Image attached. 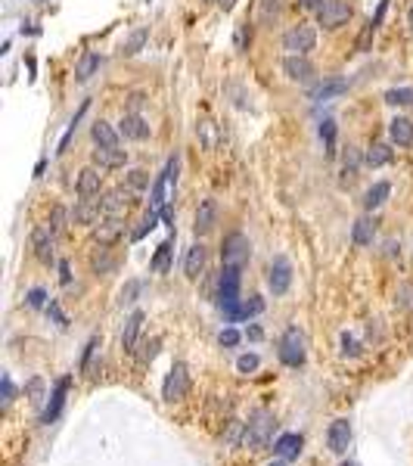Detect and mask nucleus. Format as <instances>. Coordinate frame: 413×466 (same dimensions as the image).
Listing matches in <instances>:
<instances>
[{
	"label": "nucleus",
	"mask_w": 413,
	"mask_h": 466,
	"mask_svg": "<svg viewBox=\"0 0 413 466\" xmlns=\"http://www.w3.org/2000/svg\"><path fill=\"white\" fill-rule=\"evenodd\" d=\"M258 355H239V361H236V370L239 373H245V376H249V373H255L258 370Z\"/></svg>",
	"instance_id": "44"
},
{
	"label": "nucleus",
	"mask_w": 413,
	"mask_h": 466,
	"mask_svg": "<svg viewBox=\"0 0 413 466\" xmlns=\"http://www.w3.org/2000/svg\"><path fill=\"white\" fill-rule=\"evenodd\" d=\"M143 106V93H130V112H140Z\"/></svg>",
	"instance_id": "55"
},
{
	"label": "nucleus",
	"mask_w": 413,
	"mask_h": 466,
	"mask_svg": "<svg viewBox=\"0 0 413 466\" xmlns=\"http://www.w3.org/2000/svg\"><path fill=\"white\" fill-rule=\"evenodd\" d=\"M249 44H252V25L249 22H239L236 25V50H239V53H245Z\"/></svg>",
	"instance_id": "42"
},
{
	"label": "nucleus",
	"mask_w": 413,
	"mask_h": 466,
	"mask_svg": "<svg viewBox=\"0 0 413 466\" xmlns=\"http://www.w3.org/2000/svg\"><path fill=\"white\" fill-rule=\"evenodd\" d=\"M326 444H330L332 454H345L348 444H351V423H348V420H332L330 432H326Z\"/></svg>",
	"instance_id": "18"
},
{
	"label": "nucleus",
	"mask_w": 413,
	"mask_h": 466,
	"mask_svg": "<svg viewBox=\"0 0 413 466\" xmlns=\"http://www.w3.org/2000/svg\"><path fill=\"white\" fill-rule=\"evenodd\" d=\"M277 355H280V361L286 364V367H292V370H299L302 364L308 361V339H304V333L299 327H289L286 333L280 336Z\"/></svg>",
	"instance_id": "2"
},
{
	"label": "nucleus",
	"mask_w": 413,
	"mask_h": 466,
	"mask_svg": "<svg viewBox=\"0 0 413 466\" xmlns=\"http://www.w3.org/2000/svg\"><path fill=\"white\" fill-rule=\"evenodd\" d=\"M302 444L304 439L299 432H283L277 441H273V454L283 457V460H295V457L302 454Z\"/></svg>",
	"instance_id": "24"
},
{
	"label": "nucleus",
	"mask_w": 413,
	"mask_h": 466,
	"mask_svg": "<svg viewBox=\"0 0 413 466\" xmlns=\"http://www.w3.org/2000/svg\"><path fill=\"white\" fill-rule=\"evenodd\" d=\"M391 159H395V149H391L388 143H373V146L364 153L367 168H382V165H388Z\"/></svg>",
	"instance_id": "29"
},
{
	"label": "nucleus",
	"mask_w": 413,
	"mask_h": 466,
	"mask_svg": "<svg viewBox=\"0 0 413 466\" xmlns=\"http://www.w3.org/2000/svg\"><path fill=\"white\" fill-rule=\"evenodd\" d=\"M261 311H264V299H261V296H249V299H239V305H233L230 311H224V317L236 324V320L258 317Z\"/></svg>",
	"instance_id": "21"
},
{
	"label": "nucleus",
	"mask_w": 413,
	"mask_h": 466,
	"mask_svg": "<svg viewBox=\"0 0 413 466\" xmlns=\"http://www.w3.org/2000/svg\"><path fill=\"white\" fill-rule=\"evenodd\" d=\"M388 196H391V184H388V181H376V184L364 193V212H376V209H382Z\"/></svg>",
	"instance_id": "27"
},
{
	"label": "nucleus",
	"mask_w": 413,
	"mask_h": 466,
	"mask_svg": "<svg viewBox=\"0 0 413 466\" xmlns=\"http://www.w3.org/2000/svg\"><path fill=\"white\" fill-rule=\"evenodd\" d=\"M345 90H348V84L342 81V78H330V81L317 84V88L311 90V100H314V103H326V100H336V97H342Z\"/></svg>",
	"instance_id": "28"
},
{
	"label": "nucleus",
	"mask_w": 413,
	"mask_h": 466,
	"mask_svg": "<svg viewBox=\"0 0 413 466\" xmlns=\"http://www.w3.org/2000/svg\"><path fill=\"white\" fill-rule=\"evenodd\" d=\"M158 345H162V342H158V339H149L147 345H143L147 351H140V364H152V361H156V355H158Z\"/></svg>",
	"instance_id": "47"
},
{
	"label": "nucleus",
	"mask_w": 413,
	"mask_h": 466,
	"mask_svg": "<svg viewBox=\"0 0 413 466\" xmlns=\"http://www.w3.org/2000/svg\"><path fill=\"white\" fill-rule=\"evenodd\" d=\"M388 140H391V146H398V149L413 146V118H407V116L391 118L388 121Z\"/></svg>",
	"instance_id": "15"
},
{
	"label": "nucleus",
	"mask_w": 413,
	"mask_h": 466,
	"mask_svg": "<svg viewBox=\"0 0 413 466\" xmlns=\"http://www.w3.org/2000/svg\"><path fill=\"white\" fill-rule=\"evenodd\" d=\"M245 336H252V339H261V329H258V327H249V333H245Z\"/></svg>",
	"instance_id": "58"
},
{
	"label": "nucleus",
	"mask_w": 413,
	"mask_h": 466,
	"mask_svg": "<svg viewBox=\"0 0 413 466\" xmlns=\"http://www.w3.org/2000/svg\"><path fill=\"white\" fill-rule=\"evenodd\" d=\"M217 6H221V10H233L236 0H217Z\"/></svg>",
	"instance_id": "57"
},
{
	"label": "nucleus",
	"mask_w": 413,
	"mask_h": 466,
	"mask_svg": "<svg viewBox=\"0 0 413 466\" xmlns=\"http://www.w3.org/2000/svg\"><path fill=\"white\" fill-rule=\"evenodd\" d=\"M283 10V0H261V19H277Z\"/></svg>",
	"instance_id": "45"
},
{
	"label": "nucleus",
	"mask_w": 413,
	"mask_h": 466,
	"mask_svg": "<svg viewBox=\"0 0 413 466\" xmlns=\"http://www.w3.org/2000/svg\"><path fill=\"white\" fill-rule=\"evenodd\" d=\"M147 38H149V28H137V32L130 34V38L125 41V44H121V53H125V56H134V53H140V50H143V44H147Z\"/></svg>",
	"instance_id": "35"
},
{
	"label": "nucleus",
	"mask_w": 413,
	"mask_h": 466,
	"mask_svg": "<svg viewBox=\"0 0 413 466\" xmlns=\"http://www.w3.org/2000/svg\"><path fill=\"white\" fill-rule=\"evenodd\" d=\"M407 25H410V32H413V6L407 10Z\"/></svg>",
	"instance_id": "59"
},
{
	"label": "nucleus",
	"mask_w": 413,
	"mask_h": 466,
	"mask_svg": "<svg viewBox=\"0 0 413 466\" xmlns=\"http://www.w3.org/2000/svg\"><path fill=\"white\" fill-rule=\"evenodd\" d=\"M208 4H217V0H208Z\"/></svg>",
	"instance_id": "62"
},
{
	"label": "nucleus",
	"mask_w": 413,
	"mask_h": 466,
	"mask_svg": "<svg viewBox=\"0 0 413 466\" xmlns=\"http://www.w3.org/2000/svg\"><path fill=\"white\" fill-rule=\"evenodd\" d=\"M239 286H243V268L224 264L221 277H217V305H221V311H230L233 305H239Z\"/></svg>",
	"instance_id": "4"
},
{
	"label": "nucleus",
	"mask_w": 413,
	"mask_h": 466,
	"mask_svg": "<svg viewBox=\"0 0 413 466\" xmlns=\"http://www.w3.org/2000/svg\"><path fill=\"white\" fill-rule=\"evenodd\" d=\"M140 327H143V311H134L125 320V333H121V345H125V351H137V336H140Z\"/></svg>",
	"instance_id": "30"
},
{
	"label": "nucleus",
	"mask_w": 413,
	"mask_h": 466,
	"mask_svg": "<svg viewBox=\"0 0 413 466\" xmlns=\"http://www.w3.org/2000/svg\"><path fill=\"white\" fill-rule=\"evenodd\" d=\"M100 214H103V203L100 199H78L75 209H72V224H97Z\"/></svg>",
	"instance_id": "19"
},
{
	"label": "nucleus",
	"mask_w": 413,
	"mask_h": 466,
	"mask_svg": "<svg viewBox=\"0 0 413 466\" xmlns=\"http://www.w3.org/2000/svg\"><path fill=\"white\" fill-rule=\"evenodd\" d=\"M217 342H221V345H227V348H233L236 342H239V333L233 327H227V329H221V336H217Z\"/></svg>",
	"instance_id": "49"
},
{
	"label": "nucleus",
	"mask_w": 413,
	"mask_h": 466,
	"mask_svg": "<svg viewBox=\"0 0 413 466\" xmlns=\"http://www.w3.org/2000/svg\"><path fill=\"white\" fill-rule=\"evenodd\" d=\"M125 184L130 186V190H137V193H140V190H147V186H149V174H147L143 168H134V171H128Z\"/></svg>",
	"instance_id": "39"
},
{
	"label": "nucleus",
	"mask_w": 413,
	"mask_h": 466,
	"mask_svg": "<svg viewBox=\"0 0 413 466\" xmlns=\"http://www.w3.org/2000/svg\"><path fill=\"white\" fill-rule=\"evenodd\" d=\"M90 165H97V168L103 171H115V168H125L128 165V153L119 146H97L90 153Z\"/></svg>",
	"instance_id": "13"
},
{
	"label": "nucleus",
	"mask_w": 413,
	"mask_h": 466,
	"mask_svg": "<svg viewBox=\"0 0 413 466\" xmlns=\"http://www.w3.org/2000/svg\"><path fill=\"white\" fill-rule=\"evenodd\" d=\"M314 47H317V32L304 22L286 28V34H283V50L289 56H308Z\"/></svg>",
	"instance_id": "6"
},
{
	"label": "nucleus",
	"mask_w": 413,
	"mask_h": 466,
	"mask_svg": "<svg viewBox=\"0 0 413 466\" xmlns=\"http://www.w3.org/2000/svg\"><path fill=\"white\" fill-rule=\"evenodd\" d=\"M358 168H360V153L354 146H348V153L342 159V184H351L358 177Z\"/></svg>",
	"instance_id": "33"
},
{
	"label": "nucleus",
	"mask_w": 413,
	"mask_h": 466,
	"mask_svg": "<svg viewBox=\"0 0 413 466\" xmlns=\"http://www.w3.org/2000/svg\"><path fill=\"white\" fill-rule=\"evenodd\" d=\"M354 10L348 0H326V4L317 10V25L323 28V32H339L342 25L351 22Z\"/></svg>",
	"instance_id": "5"
},
{
	"label": "nucleus",
	"mask_w": 413,
	"mask_h": 466,
	"mask_svg": "<svg viewBox=\"0 0 413 466\" xmlns=\"http://www.w3.org/2000/svg\"><path fill=\"white\" fill-rule=\"evenodd\" d=\"M342 466H358V463H351V460H345V463H342Z\"/></svg>",
	"instance_id": "61"
},
{
	"label": "nucleus",
	"mask_w": 413,
	"mask_h": 466,
	"mask_svg": "<svg viewBox=\"0 0 413 466\" xmlns=\"http://www.w3.org/2000/svg\"><path fill=\"white\" fill-rule=\"evenodd\" d=\"M283 75L289 78V81H299V84H308V81H314V75H317V69H314V62L308 60V56H283Z\"/></svg>",
	"instance_id": "11"
},
{
	"label": "nucleus",
	"mask_w": 413,
	"mask_h": 466,
	"mask_svg": "<svg viewBox=\"0 0 413 466\" xmlns=\"http://www.w3.org/2000/svg\"><path fill=\"white\" fill-rule=\"evenodd\" d=\"M100 203H103V214H112V218H128V214L140 205V193L130 190L128 184H121V186L106 190L103 196H100Z\"/></svg>",
	"instance_id": "3"
},
{
	"label": "nucleus",
	"mask_w": 413,
	"mask_h": 466,
	"mask_svg": "<svg viewBox=\"0 0 413 466\" xmlns=\"http://www.w3.org/2000/svg\"><path fill=\"white\" fill-rule=\"evenodd\" d=\"M267 466H289V460H283V457H280V460H273V463H267Z\"/></svg>",
	"instance_id": "60"
},
{
	"label": "nucleus",
	"mask_w": 413,
	"mask_h": 466,
	"mask_svg": "<svg viewBox=\"0 0 413 466\" xmlns=\"http://www.w3.org/2000/svg\"><path fill=\"white\" fill-rule=\"evenodd\" d=\"M119 131H121V137L125 140H149V134H152V128L147 125V118L140 116V112H125L119 121Z\"/></svg>",
	"instance_id": "12"
},
{
	"label": "nucleus",
	"mask_w": 413,
	"mask_h": 466,
	"mask_svg": "<svg viewBox=\"0 0 413 466\" xmlns=\"http://www.w3.org/2000/svg\"><path fill=\"white\" fill-rule=\"evenodd\" d=\"M215 224H217V203H215V199H202L199 209H196V218H193V231H196V236L212 233V231H215Z\"/></svg>",
	"instance_id": "16"
},
{
	"label": "nucleus",
	"mask_w": 413,
	"mask_h": 466,
	"mask_svg": "<svg viewBox=\"0 0 413 466\" xmlns=\"http://www.w3.org/2000/svg\"><path fill=\"white\" fill-rule=\"evenodd\" d=\"M100 66H103L100 53H93V50H84L81 60H78V66H75V81H78V84H87V81H90V78L100 71Z\"/></svg>",
	"instance_id": "26"
},
{
	"label": "nucleus",
	"mask_w": 413,
	"mask_h": 466,
	"mask_svg": "<svg viewBox=\"0 0 413 466\" xmlns=\"http://www.w3.org/2000/svg\"><path fill=\"white\" fill-rule=\"evenodd\" d=\"M171 255H174V236H171V240H165L162 246L156 249V255H152V261H149V270L165 274V270L171 268Z\"/></svg>",
	"instance_id": "31"
},
{
	"label": "nucleus",
	"mask_w": 413,
	"mask_h": 466,
	"mask_svg": "<svg viewBox=\"0 0 413 466\" xmlns=\"http://www.w3.org/2000/svg\"><path fill=\"white\" fill-rule=\"evenodd\" d=\"M339 345H342V355H345V357H358V355H360V342L354 339L351 333H342V339H339Z\"/></svg>",
	"instance_id": "43"
},
{
	"label": "nucleus",
	"mask_w": 413,
	"mask_h": 466,
	"mask_svg": "<svg viewBox=\"0 0 413 466\" xmlns=\"http://www.w3.org/2000/svg\"><path fill=\"white\" fill-rule=\"evenodd\" d=\"M109 246H103L100 249V255H93V274H109V270L115 268V258L106 252Z\"/></svg>",
	"instance_id": "38"
},
{
	"label": "nucleus",
	"mask_w": 413,
	"mask_h": 466,
	"mask_svg": "<svg viewBox=\"0 0 413 466\" xmlns=\"http://www.w3.org/2000/svg\"><path fill=\"white\" fill-rule=\"evenodd\" d=\"M388 106H413V88H391L382 93Z\"/></svg>",
	"instance_id": "36"
},
{
	"label": "nucleus",
	"mask_w": 413,
	"mask_h": 466,
	"mask_svg": "<svg viewBox=\"0 0 413 466\" xmlns=\"http://www.w3.org/2000/svg\"><path fill=\"white\" fill-rule=\"evenodd\" d=\"M97 348H100V336H90V342H87V348H84V357H81V370H90V357Z\"/></svg>",
	"instance_id": "48"
},
{
	"label": "nucleus",
	"mask_w": 413,
	"mask_h": 466,
	"mask_svg": "<svg viewBox=\"0 0 413 466\" xmlns=\"http://www.w3.org/2000/svg\"><path fill=\"white\" fill-rule=\"evenodd\" d=\"M87 106H90V103H87V100H84V103H81V109H78V112H75V118H72V121H69V128H65V134H62V140H60V146H56V153H60V156L65 153V149H69V140H72V137H75V131H78V121H81V118H84V112H87Z\"/></svg>",
	"instance_id": "34"
},
{
	"label": "nucleus",
	"mask_w": 413,
	"mask_h": 466,
	"mask_svg": "<svg viewBox=\"0 0 413 466\" xmlns=\"http://www.w3.org/2000/svg\"><path fill=\"white\" fill-rule=\"evenodd\" d=\"M13 395H16V389H13V379H10V376H4V411H10Z\"/></svg>",
	"instance_id": "51"
},
{
	"label": "nucleus",
	"mask_w": 413,
	"mask_h": 466,
	"mask_svg": "<svg viewBox=\"0 0 413 466\" xmlns=\"http://www.w3.org/2000/svg\"><path fill=\"white\" fill-rule=\"evenodd\" d=\"M97 242L100 246H112V242H119V236L125 233V218H112V214H103V218L97 221Z\"/></svg>",
	"instance_id": "17"
},
{
	"label": "nucleus",
	"mask_w": 413,
	"mask_h": 466,
	"mask_svg": "<svg viewBox=\"0 0 413 466\" xmlns=\"http://www.w3.org/2000/svg\"><path fill=\"white\" fill-rule=\"evenodd\" d=\"M326 4V0H299V6H302V10H320V6Z\"/></svg>",
	"instance_id": "54"
},
{
	"label": "nucleus",
	"mask_w": 413,
	"mask_h": 466,
	"mask_svg": "<svg viewBox=\"0 0 413 466\" xmlns=\"http://www.w3.org/2000/svg\"><path fill=\"white\" fill-rule=\"evenodd\" d=\"M75 193H78V199H100V193H103V168L87 165V168L78 171Z\"/></svg>",
	"instance_id": "9"
},
{
	"label": "nucleus",
	"mask_w": 413,
	"mask_h": 466,
	"mask_svg": "<svg viewBox=\"0 0 413 466\" xmlns=\"http://www.w3.org/2000/svg\"><path fill=\"white\" fill-rule=\"evenodd\" d=\"M190 392V373H187V364H174L165 376V385H162V398L165 401H180Z\"/></svg>",
	"instance_id": "10"
},
{
	"label": "nucleus",
	"mask_w": 413,
	"mask_h": 466,
	"mask_svg": "<svg viewBox=\"0 0 413 466\" xmlns=\"http://www.w3.org/2000/svg\"><path fill=\"white\" fill-rule=\"evenodd\" d=\"M273 432H277V417L271 411H264V407H258V411L249 413V423L243 429V441L252 451H264L271 444Z\"/></svg>",
	"instance_id": "1"
},
{
	"label": "nucleus",
	"mask_w": 413,
	"mask_h": 466,
	"mask_svg": "<svg viewBox=\"0 0 413 466\" xmlns=\"http://www.w3.org/2000/svg\"><path fill=\"white\" fill-rule=\"evenodd\" d=\"M90 140H93V146H119L121 131L115 125H109L106 118H97L90 125Z\"/></svg>",
	"instance_id": "22"
},
{
	"label": "nucleus",
	"mask_w": 413,
	"mask_h": 466,
	"mask_svg": "<svg viewBox=\"0 0 413 466\" xmlns=\"http://www.w3.org/2000/svg\"><path fill=\"white\" fill-rule=\"evenodd\" d=\"M25 302H28V308H47L50 305L47 302V292H43V289H32L25 296Z\"/></svg>",
	"instance_id": "46"
},
{
	"label": "nucleus",
	"mask_w": 413,
	"mask_h": 466,
	"mask_svg": "<svg viewBox=\"0 0 413 466\" xmlns=\"http://www.w3.org/2000/svg\"><path fill=\"white\" fill-rule=\"evenodd\" d=\"M320 140H323V146H326V153H336V121L332 118H326V121H320Z\"/></svg>",
	"instance_id": "37"
},
{
	"label": "nucleus",
	"mask_w": 413,
	"mask_h": 466,
	"mask_svg": "<svg viewBox=\"0 0 413 466\" xmlns=\"http://www.w3.org/2000/svg\"><path fill=\"white\" fill-rule=\"evenodd\" d=\"M162 221H165V227H171V231H174V212L168 209V205L162 209Z\"/></svg>",
	"instance_id": "56"
},
{
	"label": "nucleus",
	"mask_w": 413,
	"mask_h": 466,
	"mask_svg": "<svg viewBox=\"0 0 413 466\" xmlns=\"http://www.w3.org/2000/svg\"><path fill=\"white\" fill-rule=\"evenodd\" d=\"M289 286H292V264H289V258L286 255L271 258V264H267V289L273 296H286Z\"/></svg>",
	"instance_id": "8"
},
{
	"label": "nucleus",
	"mask_w": 413,
	"mask_h": 466,
	"mask_svg": "<svg viewBox=\"0 0 413 466\" xmlns=\"http://www.w3.org/2000/svg\"><path fill=\"white\" fill-rule=\"evenodd\" d=\"M373 236H376L373 218H370V214H360V218L354 221V227H351V242L358 249H367V246H373Z\"/></svg>",
	"instance_id": "25"
},
{
	"label": "nucleus",
	"mask_w": 413,
	"mask_h": 466,
	"mask_svg": "<svg viewBox=\"0 0 413 466\" xmlns=\"http://www.w3.org/2000/svg\"><path fill=\"white\" fill-rule=\"evenodd\" d=\"M140 289H143L140 280H128V286L121 289V299H119V302H121V305H134L137 296H140Z\"/></svg>",
	"instance_id": "41"
},
{
	"label": "nucleus",
	"mask_w": 413,
	"mask_h": 466,
	"mask_svg": "<svg viewBox=\"0 0 413 466\" xmlns=\"http://www.w3.org/2000/svg\"><path fill=\"white\" fill-rule=\"evenodd\" d=\"M69 224H72V212L69 209H62V205H56L53 212H50V231H53V236H62L65 231H69Z\"/></svg>",
	"instance_id": "32"
},
{
	"label": "nucleus",
	"mask_w": 413,
	"mask_h": 466,
	"mask_svg": "<svg viewBox=\"0 0 413 466\" xmlns=\"http://www.w3.org/2000/svg\"><path fill=\"white\" fill-rule=\"evenodd\" d=\"M205 258H208V252H205V246H202V242H193V246L187 249V258H184V274H187V280H199L202 277V270H205Z\"/></svg>",
	"instance_id": "23"
},
{
	"label": "nucleus",
	"mask_w": 413,
	"mask_h": 466,
	"mask_svg": "<svg viewBox=\"0 0 413 466\" xmlns=\"http://www.w3.org/2000/svg\"><path fill=\"white\" fill-rule=\"evenodd\" d=\"M32 249H34V258H38V261L53 264V231H50V227H34Z\"/></svg>",
	"instance_id": "20"
},
{
	"label": "nucleus",
	"mask_w": 413,
	"mask_h": 466,
	"mask_svg": "<svg viewBox=\"0 0 413 466\" xmlns=\"http://www.w3.org/2000/svg\"><path fill=\"white\" fill-rule=\"evenodd\" d=\"M69 385H72V376H62L60 383L53 385V395H50L47 401V407H43V413H41V423L43 426H50L56 417L62 413V404H65V395H69Z\"/></svg>",
	"instance_id": "14"
},
{
	"label": "nucleus",
	"mask_w": 413,
	"mask_h": 466,
	"mask_svg": "<svg viewBox=\"0 0 413 466\" xmlns=\"http://www.w3.org/2000/svg\"><path fill=\"white\" fill-rule=\"evenodd\" d=\"M252 255V246H249V236L245 233H227L224 236V246H221V261L224 264H233V268H245V261H249Z\"/></svg>",
	"instance_id": "7"
},
{
	"label": "nucleus",
	"mask_w": 413,
	"mask_h": 466,
	"mask_svg": "<svg viewBox=\"0 0 413 466\" xmlns=\"http://www.w3.org/2000/svg\"><path fill=\"white\" fill-rule=\"evenodd\" d=\"M60 283H62V286L72 283V264H69V261H60Z\"/></svg>",
	"instance_id": "53"
},
{
	"label": "nucleus",
	"mask_w": 413,
	"mask_h": 466,
	"mask_svg": "<svg viewBox=\"0 0 413 466\" xmlns=\"http://www.w3.org/2000/svg\"><path fill=\"white\" fill-rule=\"evenodd\" d=\"M158 218H162V212L149 209V212H147V218H143V224L134 231V242H137V240H143V236H147V233L152 231V227H156V221H158Z\"/></svg>",
	"instance_id": "40"
},
{
	"label": "nucleus",
	"mask_w": 413,
	"mask_h": 466,
	"mask_svg": "<svg viewBox=\"0 0 413 466\" xmlns=\"http://www.w3.org/2000/svg\"><path fill=\"white\" fill-rule=\"evenodd\" d=\"M28 395H32V404H41L43 401V383L41 379H32V383H28Z\"/></svg>",
	"instance_id": "50"
},
{
	"label": "nucleus",
	"mask_w": 413,
	"mask_h": 466,
	"mask_svg": "<svg viewBox=\"0 0 413 466\" xmlns=\"http://www.w3.org/2000/svg\"><path fill=\"white\" fill-rule=\"evenodd\" d=\"M47 314H50V317H53V320H56V324H60V327H65V324H69V320H65V314L60 311V305H56V302H50V305H47Z\"/></svg>",
	"instance_id": "52"
}]
</instances>
